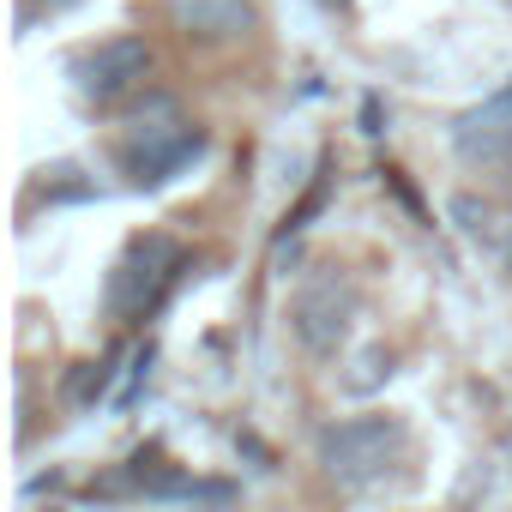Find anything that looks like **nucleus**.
I'll list each match as a JSON object with an SVG mask.
<instances>
[{
	"label": "nucleus",
	"mask_w": 512,
	"mask_h": 512,
	"mask_svg": "<svg viewBox=\"0 0 512 512\" xmlns=\"http://www.w3.org/2000/svg\"><path fill=\"white\" fill-rule=\"evenodd\" d=\"M175 278H181V247L151 229V235L127 241V253L115 260V272H109V284H103V302H109L115 320H145V314L169 296Z\"/></svg>",
	"instance_id": "nucleus-3"
},
{
	"label": "nucleus",
	"mask_w": 512,
	"mask_h": 512,
	"mask_svg": "<svg viewBox=\"0 0 512 512\" xmlns=\"http://www.w3.org/2000/svg\"><path fill=\"white\" fill-rule=\"evenodd\" d=\"M139 494H145V500H211V506L235 500L229 482H199V476H175V470H145V458H139Z\"/></svg>",
	"instance_id": "nucleus-8"
},
{
	"label": "nucleus",
	"mask_w": 512,
	"mask_h": 512,
	"mask_svg": "<svg viewBox=\"0 0 512 512\" xmlns=\"http://www.w3.org/2000/svg\"><path fill=\"white\" fill-rule=\"evenodd\" d=\"M500 253H506V260H512V229H506V235H500Z\"/></svg>",
	"instance_id": "nucleus-12"
},
{
	"label": "nucleus",
	"mask_w": 512,
	"mask_h": 512,
	"mask_svg": "<svg viewBox=\"0 0 512 512\" xmlns=\"http://www.w3.org/2000/svg\"><path fill=\"white\" fill-rule=\"evenodd\" d=\"M350 320H356V284H350L344 272H314V278L296 284V296H290V326H296L302 350L332 356V350L344 344Z\"/></svg>",
	"instance_id": "nucleus-4"
},
{
	"label": "nucleus",
	"mask_w": 512,
	"mask_h": 512,
	"mask_svg": "<svg viewBox=\"0 0 512 512\" xmlns=\"http://www.w3.org/2000/svg\"><path fill=\"white\" fill-rule=\"evenodd\" d=\"M320 199H326V181H320V187H314V193H308V199H302V205H296L290 217H284V235H296V229H302V223H308V217L320 211Z\"/></svg>",
	"instance_id": "nucleus-10"
},
{
	"label": "nucleus",
	"mask_w": 512,
	"mask_h": 512,
	"mask_svg": "<svg viewBox=\"0 0 512 512\" xmlns=\"http://www.w3.org/2000/svg\"><path fill=\"white\" fill-rule=\"evenodd\" d=\"M452 151L470 169H506L512 163V79L452 121Z\"/></svg>",
	"instance_id": "nucleus-6"
},
{
	"label": "nucleus",
	"mask_w": 512,
	"mask_h": 512,
	"mask_svg": "<svg viewBox=\"0 0 512 512\" xmlns=\"http://www.w3.org/2000/svg\"><path fill=\"white\" fill-rule=\"evenodd\" d=\"M386 374H392V356H386V350H368V356L356 362V374H344V386H350V392H374Z\"/></svg>",
	"instance_id": "nucleus-9"
},
{
	"label": "nucleus",
	"mask_w": 512,
	"mask_h": 512,
	"mask_svg": "<svg viewBox=\"0 0 512 512\" xmlns=\"http://www.w3.org/2000/svg\"><path fill=\"white\" fill-rule=\"evenodd\" d=\"M199 151H205V127H193L163 91L133 103L121 121V175L133 187H169L187 163H199Z\"/></svg>",
	"instance_id": "nucleus-1"
},
{
	"label": "nucleus",
	"mask_w": 512,
	"mask_h": 512,
	"mask_svg": "<svg viewBox=\"0 0 512 512\" xmlns=\"http://www.w3.org/2000/svg\"><path fill=\"white\" fill-rule=\"evenodd\" d=\"M151 73V49L145 37H109L97 43L91 55L73 61V79H79V97L85 103H121L127 91H139Z\"/></svg>",
	"instance_id": "nucleus-5"
},
{
	"label": "nucleus",
	"mask_w": 512,
	"mask_h": 512,
	"mask_svg": "<svg viewBox=\"0 0 512 512\" xmlns=\"http://www.w3.org/2000/svg\"><path fill=\"white\" fill-rule=\"evenodd\" d=\"M169 19L193 43H229V37L253 31V7H247V0H169Z\"/></svg>",
	"instance_id": "nucleus-7"
},
{
	"label": "nucleus",
	"mask_w": 512,
	"mask_h": 512,
	"mask_svg": "<svg viewBox=\"0 0 512 512\" xmlns=\"http://www.w3.org/2000/svg\"><path fill=\"white\" fill-rule=\"evenodd\" d=\"M404 446H410V434L398 416H350V422L320 428L314 458L338 488H374L404 458Z\"/></svg>",
	"instance_id": "nucleus-2"
},
{
	"label": "nucleus",
	"mask_w": 512,
	"mask_h": 512,
	"mask_svg": "<svg viewBox=\"0 0 512 512\" xmlns=\"http://www.w3.org/2000/svg\"><path fill=\"white\" fill-rule=\"evenodd\" d=\"M37 7H49V13H67V7H79V0H37Z\"/></svg>",
	"instance_id": "nucleus-11"
}]
</instances>
